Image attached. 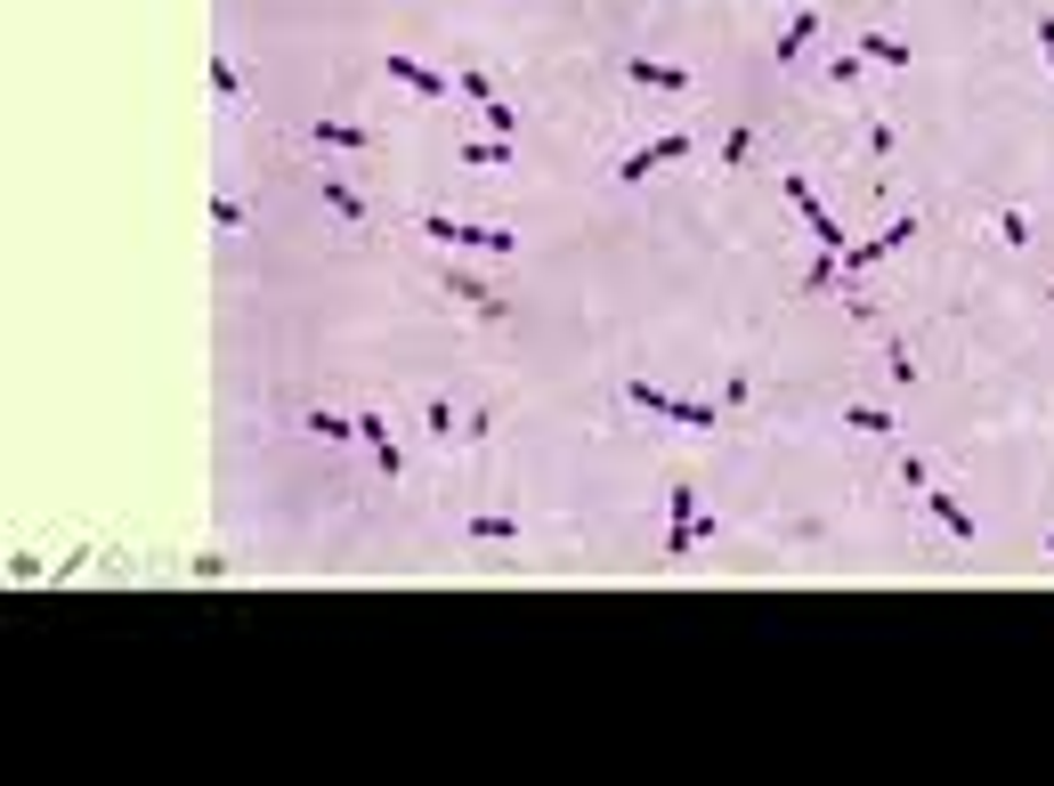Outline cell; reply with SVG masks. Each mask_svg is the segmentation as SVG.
<instances>
[{"instance_id":"obj_13","label":"cell","mask_w":1054,"mask_h":786,"mask_svg":"<svg viewBox=\"0 0 1054 786\" xmlns=\"http://www.w3.org/2000/svg\"><path fill=\"white\" fill-rule=\"evenodd\" d=\"M860 57H868V66H908V41H893V33H860Z\"/></svg>"},{"instance_id":"obj_11","label":"cell","mask_w":1054,"mask_h":786,"mask_svg":"<svg viewBox=\"0 0 1054 786\" xmlns=\"http://www.w3.org/2000/svg\"><path fill=\"white\" fill-rule=\"evenodd\" d=\"M625 73L641 81V90H690V66H657V57H633Z\"/></svg>"},{"instance_id":"obj_7","label":"cell","mask_w":1054,"mask_h":786,"mask_svg":"<svg viewBox=\"0 0 1054 786\" xmlns=\"http://www.w3.org/2000/svg\"><path fill=\"white\" fill-rule=\"evenodd\" d=\"M389 81H398V90H415V98H446V90H454V73L422 66V57H389Z\"/></svg>"},{"instance_id":"obj_24","label":"cell","mask_w":1054,"mask_h":786,"mask_svg":"<svg viewBox=\"0 0 1054 786\" xmlns=\"http://www.w3.org/2000/svg\"><path fill=\"white\" fill-rule=\"evenodd\" d=\"M1039 57H1046V73H1054V16H1039Z\"/></svg>"},{"instance_id":"obj_1","label":"cell","mask_w":1054,"mask_h":786,"mask_svg":"<svg viewBox=\"0 0 1054 786\" xmlns=\"http://www.w3.org/2000/svg\"><path fill=\"white\" fill-rule=\"evenodd\" d=\"M422 236L439 243V252H487V260H511L520 252V236L511 227H487V219H454V212H430Z\"/></svg>"},{"instance_id":"obj_10","label":"cell","mask_w":1054,"mask_h":786,"mask_svg":"<svg viewBox=\"0 0 1054 786\" xmlns=\"http://www.w3.org/2000/svg\"><path fill=\"white\" fill-rule=\"evenodd\" d=\"M917 494H925V520H941L949 535H957V544H974V520H965V511H957V503H949V494H941V487H917Z\"/></svg>"},{"instance_id":"obj_3","label":"cell","mask_w":1054,"mask_h":786,"mask_svg":"<svg viewBox=\"0 0 1054 786\" xmlns=\"http://www.w3.org/2000/svg\"><path fill=\"white\" fill-rule=\"evenodd\" d=\"M666 503H673V535H666V560H681V551H698V544H706V535H714V520H706V511H698V487H690V479H673V494H666Z\"/></svg>"},{"instance_id":"obj_14","label":"cell","mask_w":1054,"mask_h":786,"mask_svg":"<svg viewBox=\"0 0 1054 786\" xmlns=\"http://www.w3.org/2000/svg\"><path fill=\"white\" fill-rule=\"evenodd\" d=\"M463 162L471 171H495V162H511V138H463Z\"/></svg>"},{"instance_id":"obj_19","label":"cell","mask_w":1054,"mask_h":786,"mask_svg":"<svg viewBox=\"0 0 1054 786\" xmlns=\"http://www.w3.org/2000/svg\"><path fill=\"white\" fill-rule=\"evenodd\" d=\"M212 90L227 98V106H236V98H243V73H236V66H227V57H212Z\"/></svg>"},{"instance_id":"obj_5","label":"cell","mask_w":1054,"mask_h":786,"mask_svg":"<svg viewBox=\"0 0 1054 786\" xmlns=\"http://www.w3.org/2000/svg\"><path fill=\"white\" fill-rule=\"evenodd\" d=\"M439 284H446V293H454V300H463V308H471V317H487V324H495V317H503V300H495V293H487V284H479V276H471V267H454V260H446V267H439Z\"/></svg>"},{"instance_id":"obj_4","label":"cell","mask_w":1054,"mask_h":786,"mask_svg":"<svg viewBox=\"0 0 1054 786\" xmlns=\"http://www.w3.org/2000/svg\"><path fill=\"white\" fill-rule=\"evenodd\" d=\"M690 147H698V138H690V130H657V138H649V147H633L625 162H616V179H625V187H641V179H649V171H657V162H681V155H690Z\"/></svg>"},{"instance_id":"obj_20","label":"cell","mask_w":1054,"mask_h":786,"mask_svg":"<svg viewBox=\"0 0 1054 786\" xmlns=\"http://www.w3.org/2000/svg\"><path fill=\"white\" fill-rule=\"evenodd\" d=\"M747 155H755V130H730V138H722V171H738Z\"/></svg>"},{"instance_id":"obj_22","label":"cell","mask_w":1054,"mask_h":786,"mask_svg":"<svg viewBox=\"0 0 1054 786\" xmlns=\"http://www.w3.org/2000/svg\"><path fill=\"white\" fill-rule=\"evenodd\" d=\"M471 535H487V544H511V535H520V520H495V511H487V520H471Z\"/></svg>"},{"instance_id":"obj_2","label":"cell","mask_w":1054,"mask_h":786,"mask_svg":"<svg viewBox=\"0 0 1054 786\" xmlns=\"http://www.w3.org/2000/svg\"><path fill=\"white\" fill-rule=\"evenodd\" d=\"M625 398L641 413H666V422H681V430H714L722 422V398H673V389H657V381H625Z\"/></svg>"},{"instance_id":"obj_25","label":"cell","mask_w":1054,"mask_h":786,"mask_svg":"<svg viewBox=\"0 0 1054 786\" xmlns=\"http://www.w3.org/2000/svg\"><path fill=\"white\" fill-rule=\"evenodd\" d=\"M1046 551H1054V535H1046Z\"/></svg>"},{"instance_id":"obj_8","label":"cell","mask_w":1054,"mask_h":786,"mask_svg":"<svg viewBox=\"0 0 1054 786\" xmlns=\"http://www.w3.org/2000/svg\"><path fill=\"white\" fill-rule=\"evenodd\" d=\"M812 33H819V9H795L787 25H779V41H771V57H779V66H795V57L812 49Z\"/></svg>"},{"instance_id":"obj_17","label":"cell","mask_w":1054,"mask_h":786,"mask_svg":"<svg viewBox=\"0 0 1054 786\" xmlns=\"http://www.w3.org/2000/svg\"><path fill=\"white\" fill-rule=\"evenodd\" d=\"M884 374H893V389H917V357H908V341H884Z\"/></svg>"},{"instance_id":"obj_23","label":"cell","mask_w":1054,"mask_h":786,"mask_svg":"<svg viewBox=\"0 0 1054 786\" xmlns=\"http://www.w3.org/2000/svg\"><path fill=\"white\" fill-rule=\"evenodd\" d=\"M212 227H227V236H236V227H243V203H236V195H212Z\"/></svg>"},{"instance_id":"obj_18","label":"cell","mask_w":1054,"mask_h":786,"mask_svg":"<svg viewBox=\"0 0 1054 786\" xmlns=\"http://www.w3.org/2000/svg\"><path fill=\"white\" fill-rule=\"evenodd\" d=\"M430 438H439V446L463 438V422H454V398H430Z\"/></svg>"},{"instance_id":"obj_15","label":"cell","mask_w":1054,"mask_h":786,"mask_svg":"<svg viewBox=\"0 0 1054 786\" xmlns=\"http://www.w3.org/2000/svg\"><path fill=\"white\" fill-rule=\"evenodd\" d=\"M317 203H325L333 219H365V195H358V187H341V179H333V187H317Z\"/></svg>"},{"instance_id":"obj_12","label":"cell","mask_w":1054,"mask_h":786,"mask_svg":"<svg viewBox=\"0 0 1054 786\" xmlns=\"http://www.w3.org/2000/svg\"><path fill=\"white\" fill-rule=\"evenodd\" d=\"M308 138H317V147H341V155H358V147H365L358 122H308Z\"/></svg>"},{"instance_id":"obj_6","label":"cell","mask_w":1054,"mask_h":786,"mask_svg":"<svg viewBox=\"0 0 1054 786\" xmlns=\"http://www.w3.org/2000/svg\"><path fill=\"white\" fill-rule=\"evenodd\" d=\"M358 430H365V454H374V470H382V479H406V446L389 438V422H382V413H358Z\"/></svg>"},{"instance_id":"obj_9","label":"cell","mask_w":1054,"mask_h":786,"mask_svg":"<svg viewBox=\"0 0 1054 786\" xmlns=\"http://www.w3.org/2000/svg\"><path fill=\"white\" fill-rule=\"evenodd\" d=\"M308 430H317V438H333V446L365 438V430H358V413H341V406H308Z\"/></svg>"},{"instance_id":"obj_16","label":"cell","mask_w":1054,"mask_h":786,"mask_svg":"<svg viewBox=\"0 0 1054 786\" xmlns=\"http://www.w3.org/2000/svg\"><path fill=\"white\" fill-rule=\"evenodd\" d=\"M843 422L868 430V438H893V406H843Z\"/></svg>"},{"instance_id":"obj_21","label":"cell","mask_w":1054,"mask_h":786,"mask_svg":"<svg viewBox=\"0 0 1054 786\" xmlns=\"http://www.w3.org/2000/svg\"><path fill=\"white\" fill-rule=\"evenodd\" d=\"M998 236H1006V243H1030V219L1015 212V203H998Z\"/></svg>"}]
</instances>
